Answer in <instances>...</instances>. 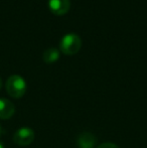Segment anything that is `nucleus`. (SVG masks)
I'll return each mask as SVG.
<instances>
[{"label": "nucleus", "instance_id": "nucleus-2", "mask_svg": "<svg viewBox=\"0 0 147 148\" xmlns=\"http://www.w3.org/2000/svg\"><path fill=\"white\" fill-rule=\"evenodd\" d=\"M82 47V39L76 33H67L59 41V49L63 53L73 56L80 51Z\"/></svg>", "mask_w": 147, "mask_h": 148}, {"label": "nucleus", "instance_id": "nucleus-8", "mask_svg": "<svg viewBox=\"0 0 147 148\" xmlns=\"http://www.w3.org/2000/svg\"><path fill=\"white\" fill-rule=\"evenodd\" d=\"M96 148H119V146L112 142H104L99 145V146H97Z\"/></svg>", "mask_w": 147, "mask_h": 148}, {"label": "nucleus", "instance_id": "nucleus-10", "mask_svg": "<svg viewBox=\"0 0 147 148\" xmlns=\"http://www.w3.org/2000/svg\"><path fill=\"white\" fill-rule=\"evenodd\" d=\"M0 148H4V145H3V143H2V142H0Z\"/></svg>", "mask_w": 147, "mask_h": 148}, {"label": "nucleus", "instance_id": "nucleus-3", "mask_svg": "<svg viewBox=\"0 0 147 148\" xmlns=\"http://www.w3.org/2000/svg\"><path fill=\"white\" fill-rule=\"evenodd\" d=\"M34 131L28 127H22L19 128L13 135V141L15 144L19 146H27L31 144L34 140Z\"/></svg>", "mask_w": 147, "mask_h": 148}, {"label": "nucleus", "instance_id": "nucleus-7", "mask_svg": "<svg viewBox=\"0 0 147 148\" xmlns=\"http://www.w3.org/2000/svg\"><path fill=\"white\" fill-rule=\"evenodd\" d=\"M42 59L46 64H53L59 59V51L57 47H49L43 51Z\"/></svg>", "mask_w": 147, "mask_h": 148}, {"label": "nucleus", "instance_id": "nucleus-11", "mask_svg": "<svg viewBox=\"0 0 147 148\" xmlns=\"http://www.w3.org/2000/svg\"><path fill=\"white\" fill-rule=\"evenodd\" d=\"M1 133H2V129H1V126H0V136H1Z\"/></svg>", "mask_w": 147, "mask_h": 148}, {"label": "nucleus", "instance_id": "nucleus-4", "mask_svg": "<svg viewBox=\"0 0 147 148\" xmlns=\"http://www.w3.org/2000/svg\"><path fill=\"white\" fill-rule=\"evenodd\" d=\"M77 145L79 148H95L97 145V137L93 133L85 131L77 137Z\"/></svg>", "mask_w": 147, "mask_h": 148}, {"label": "nucleus", "instance_id": "nucleus-6", "mask_svg": "<svg viewBox=\"0 0 147 148\" xmlns=\"http://www.w3.org/2000/svg\"><path fill=\"white\" fill-rule=\"evenodd\" d=\"M15 113V107L13 103L5 98H0V119L11 118Z\"/></svg>", "mask_w": 147, "mask_h": 148}, {"label": "nucleus", "instance_id": "nucleus-1", "mask_svg": "<svg viewBox=\"0 0 147 148\" xmlns=\"http://www.w3.org/2000/svg\"><path fill=\"white\" fill-rule=\"evenodd\" d=\"M6 91L10 97L19 99L23 97L26 92V83L22 77L18 75H12L6 81Z\"/></svg>", "mask_w": 147, "mask_h": 148}, {"label": "nucleus", "instance_id": "nucleus-5", "mask_svg": "<svg viewBox=\"0 0 147 148\" xmlns=\"http://www.w3.org/2000/svg\"><path fill=\"white\" fill-rule=\"evenodd\" d=\"M49 7L53 14L64 15L70 10L71 1L70 0H49Z\"/></svg>", "mask_w": 147, "mask_h": 148}, {"label": "nucleus", "instance_id": "nucleus-9", "mask_svg": "<svg viewBox=\"0 0 147 148\" xmlns=\"http://www.w3.org/2000/svg\"><path fill=\"white\" fill-rule=\"evenodd\" d=\"M2 88V80H1V78H0V90H1Z\"/></svg>", "mask_w": 147, "mask_h": 148}]
</instances>
